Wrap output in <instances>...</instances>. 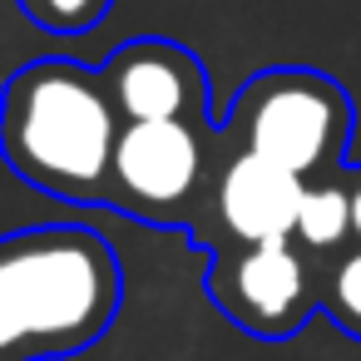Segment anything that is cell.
Segmentation results:
<instances>
[{
  "label": "cell",
  "instance_id": "6da1fadb",
  "mask_svg": "<svg viewBox=\"0 0 361 361\" xmlns=\"http://www.w3.org/2000/svg\"><path fill=\"white\" fill-rule=\"evenodd\" d=\"M124 307L119 252L80 223L0 238V361H65L90 351Z\"/></svg>",
  "mask_w": 361,
  "mask_h": 361
},
{
  "label": "cell",
  "instance_id": "7a4b0ae2",
  "mask_svg": "<svg viewBox=\"0 0 361 361\" xmlns=\"http://www.w3.org/2000/svg\"><path fill=\"white\" fill-rule=\"evenodd\" d=\"M119 109L99 70L45 55L20 65L0 90V154L40 193L60 203H109V164Z\"/></svg>",
  "mask_w": 361,
  "mask_h": 361
},
{
  "label": "cell",
  "instance_id": "3957f363",
  "mask_svg": "<svg viewBox=\"0 0 361 361\" xmlns=\"http://www.w3.org/2000/svg\"><path fill=\"white\" fill-rule=\"evenodd\" d=\"M351 94L307 65H282L252 75L228 114V134L238 149H252L297 178H322L341 169L346 139H351Z\"/></svg>",
  "mask_w": 361,
  "mask_h": 361
},
{
  "label": "cell",
  "instance_id": "277c9868",
  "mask_svg": "<svg viewBox=\"0 0 361 361\" xmlns=\"http://www.w3.org/2000/svg\"><path fill=\"white\" fill-rule=\"evenodd\" d=\"M208 297L238 331L257 341H287L322 307V277L292 238L233 243L213 257Z\"/></svg>",
  "mask_w": 361,
  "mask_h": 361
},
{
  "label": "cell",
  "instance_id": "5b68a950",
  "mask_svg": "<svg viewBox=\"0 0 361 361\" xmlns=\"http://www.w3.org/2000/svg\"><path fill=\"white\" fill-rule=\"evenodd\" d=\"M208 183V124L134 119L109 164V208L144 223H183Z\"/></svg>",
  "mask_w": 361,
  "mask_h": 361
},
{
  "label": "cell",
  "instance_id": "8992f818",
  "mask_svg": "<svg viewBox=\"0 0 361 361\" xmlns=\"http://www.w3.org/2000/svg\"><path fill=\"white\" fill-rule=\"evenodd\" d=\"M99 80L124 124L134 119H193L208 124V70L193 50L144 35L124 40L104 65Z\"/></svg>",
  "mask_w": 361,
  "mask_h": 361
},
{
  "label": "cell",
  "instance_id": "52a82bcc",
  "mask_svg": "<svg viewBox=\"0 0 361 361\" xmlns=\"http://www.w3.org/2000/svg\"><path fill=\"white\" fill-rule=\"evenodd\" d=\"M302 188H307V178H297L292 169H282L252 149H233L218 164L208 198L233 243H272V238H292Z\"/></svg>",
  "mask_w": 361,
  "mask_h": 361
},
{
  "label": "cell",
  "instance_id": "ba28073f",
  "mask_svg": "<svg viewBox=\"0 0 361 361\" xmlns=\"http://www.w3.org/2000/svg\"><path fill=\"white\" fill-rule=\"evenodd\" d=\"M292 243L312 257L317 252H341L351 243V188H346V178H336V173L307 178L302 203H297Z\"/></svg>",
  "mask_w": 361,
  "mask_h": 361
},
{
  "label": "cell",
  "instance_id": "9c48e42d",
  "mask_svg": "<svg viewBox=\"0 0 361 361\" xmlns=\"http://www.w3.org/2000/svg\"><path fill=\"white\" fill-rule=\"evenodd\" d=\"M322 307L341 331L361 336V243L346 247L331 262V272L322 277Z\"/></svg>",
  "mask_w": 361,
  "mask_h": 361
},
{
  "label": "cell",
  "instance_id": "30bf717a",
  "mask_svg": "<svg viewBox=\"0 0 361 361\" xmlns=\"http://www.w3.org/2000/svg\"><path fill=\"white\" fill-rule=\"evenodd\" d=\"M114 0H20V11L50 35H85L109 16Z\"/></svg>",
  "mask_w": 361,
  "mask_h": 361
},
{
  "label": "cell",
  "instance_id": "8fae6325",
  "mask_svg": "<svg viewBox=\"0 0 361 361\" xmlns=\"http://www.w3.org/2000/svg\"><path fill=\"white\" fill-rule=\"evenodd\" d=\"M346 188H351V238L361 243V173H351Z\"/></svg>",
  "mask_w": 361,
  "mask_h": 361
}]
</instances>
